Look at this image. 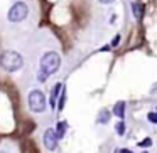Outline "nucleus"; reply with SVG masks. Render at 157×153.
Returning a JSON list of instances; mask_svg holds the SVG:
<instances>
[{
	"instance_id": "nucleus-1",
	"label": "nucleus",
	"mask_w": 157,
	"mask_h": 153,
	"mask_svg": "<svg viewBox=\"0 0 157 153\" xmlns=\"http://www.w3.org/2000/svg\"><path fill=\"white\" fill-rule=\"evenodd\" d=\"M39 66H41V69H39L37 78H39V81H46L48 76L54 74V72L59 69V66H61V56H59L58 52H54V51L46 52V54L41 57Z\"/></svg>"
},
{
	"instance_id": "nucleus-2",
	"label": "nucleus",
	"mask_w": 157,
	"mask_h": 153,
	"mask_svg": "<svg viewBox=\"0 0 157 153\" xmlns=\"http://www.w3.org/2000/svg\"><path fill=\"white\" fill-rule=\"evenodd\" d=\"M0 66L9 72H15L24 66V59L15 51H5L0 54Z\"/></svg>"
},
{
	"instance_id": "nucleus-3",
	"label": "nucleus",
	"mask_w": 157,
	"mask_h": 153,
	"mask_svg": "<svg viewBox=\"0 0 157 153\" xmlns=\"http://www.w3.org/2000/svg\"><path fill=\"white\" fill-rule=\"evenodd\" d=\"M29 108L34 113H42L46 111V96L39 89H32L29 93Z\"/></svg>"
},
{
	"instance_id": "nucleus-4",
	"label": "nucleus",
	"mask_w": 157,
	"mask_h": 153,
	"mask_svg": "<svg viewBox=\"0 0 157 153\" xmlns=\"http://www.w3.org/2000/svg\"><path fill=\"white\" fill-rule=\"evenodd\" d=\"M27 14H29L27 5H25L24 2H15V4L10 7V10H9L7 19L10 22H21V20H24V19L27 17Z\"/></svg>"
},
{
	"instance_id": "nucleus-5",
	"label": "nucleus",
	"mask_w": 157,
	"mask_h": 153,
	"mask_svg": "<svg viewBox=\"0 0 157 153\" xmlns=\"http://www.w3.org/2000/svg\"><path fill=\"white\" fill-rule=\"evenodd\" d=\"M58 135H56V129L48 128L44 131V136H42V141H44V146L49 150V151H54L58 148Z\"/></svg>"
},
{
	"instance_id": "nucleus-6",
	"label": "nucleus",
	"mask_w": 157,
	"mask_h": 153,
	"mask_svg": "<svg viewBox=\"0 0 157 153\" xmlns=\"http://www.w3.org/2000/svg\"><path fill=\"white\" fill-rule=\"evenodd\" d=\"M61 93H63V84L58 82V84L52 88V93H51V106L56 104V99H58V96H61Z\"/></svg>"
},
{
	"instance_id": "nucleus-7",
	"label": "nucleus",
	"mask_w": 157,
	"mask_h": 153,
	"mask_svg": "<svg viewBox=\"0 0 157 153\" xmlns=\"http://www.w3.org/2000/svg\"><path fill=\"white\" fill-rule=\"evenodd\" d=\"M113 115L118 116V118H123V116H125V101H118L113 106Z\"/></svg>"
},
{
	"instance_id": "nucleus-8",
	"label": "nucleus",
	"mask_w": 157,
	"mask_h": 153,
	"mask_svg": "<svg viewBox=\"0 0 157 153\" xmlns=\"http://www.w3.org/2000/svg\"><path fill=\"white\" fill-rule=\"evenodd\" d=\"M132 10H133V17H135L137 20H140V19H142V14H144V5L140 4V2H133Z\"/></svg>"
},
{
	"instance_id": "nucleus-9",
	"label": "nucleus",
	"mask_w": 157,
	"mask_h": 153,
	"mask_svg": "<svg viewBox=\"0 0 157 153\" xmlns=\"http://www.w3.org/2000/svg\"><path fill=\"white\" fill-rule=\"evenodd\" d=\"M110 111L108 109H101V111L98 113V123H101V125H106V123L110 121Z\"/></svg>"
},
{
	"instance_id": "nucleus-10",
	"label": "nucleus",
	"mask_w": 157,
	"mask_h": 153,
	"mask_svg": "<svg viewBox=\"0 0 157 153\" xmlns=\"http://www.w3.org/2000/svg\"><path fill=\"white\" fill-rule=\"evenodd\" d=\"M66 129H68V125H66V121H59L58 123V128H56V135H58V138H64V133Z\"/></svg>"
},
{
	"instance_id": "nucleus-11",
	"label": "nucleus",
	"mask_w": 157,
	"mask_h": 153,
	"mask_svg": "<svg viewBox=\"0 0 157 153\" xmlns=\"http://www.w3.org/2000/svg\"><path fill=\"white\" fill-rule=\"evenodd\" d=\"M64 103H66V89L63 88V93H61V96H59V104H58V111H61V109L64 108Z\"/></svg>"
},
{
	"instance_id": "nucleus-12",
	"label": "nucleus",
	"mask_w": 157,
	"mask_h": 153,
	"mask_svg": "<svg viewBox=\"0 0 157 153\" xmlns=\"http://www.w3.org/2000/svg\"><path fill=\"white\" fill-rule=\"evenodd\" d=\"M115 129H117V133H118V135H123V133H125V123L118 121V123H117V126H115Z\"/></svg>"
},
{
	"instance_id": "nucleus-13",
	"label": "nucleus",
	"mask_w": 157,
	"mask_h": 153,
	"mask_svg": "<svg viewBox=\"0 0 157 153\" xmlns=\"http://www.w3.org/2000/svg\"><path fill=\"white\" fill-rule=\"evenodd\" d=\"M147 118H149V121H150V123L157 125V113H149V115H147Z\"/></svg>"
},
{
	"instance_id": "nucleus-14",
	"label": "nucleus",
	"mask_w": 157,
	"mask_h": 153,
	"mask_svg": "<svg viewBox=\"0 0 157 153\" xmlns=\"http://www.w3.org/2000/svg\"><path fill=\"white\" fill-rule=\"evenodd\" d=\"M118 42H120V35H115V37H113V41H112V47H117V46H118Z\"/></svg>"
},
{
	"instance_id": "nucleus-15",
	"label": "nucleus",
	"mask_w": 157,
	"mask_h": 153,
	"mask_svg": "<svg viewBox=\"0 0 157 153\" xmlns=\"http://www.w3.org/2000/svg\"><path fill=\"white\" fill-rule=\"evenodd\" d=\"M150 143H152V140H149V138H147V140H144V141H140L139 145H140V146H144V148H145V146H149V145H150Z\"/></svg>"
},
{
	"instance_id": "nucleus-16",
	"label": "nucleus",
	"mask_w": 157,
	"mask_h": 153,
	"mask_svg": "<svg viewBox=\"0 0 157 153\" xmlns=\"http://www.w3.org/2000/svg\"><path fill=\"white\" fill-rule=\"evenodd\" d=\"M100 4H103V5H108V4H112L113 0H98Z\"/></svg>"
},
{
	"instance_id": "nucleus-17",
	"label": "nucleus",
	"mask_w": 157,
	"mask_h": 153,
	"mask_svg": "<svg viewBox=\"0 0 157 153\" xmlns=\"http://www.w3.org/2000/svg\"><path fill=\"white\" fill-rule=\"evenodd\" d=\"M122 153H132L130 150H122Z\"/></svg>"
},
{
	"instance_id": "nucleus-18",
	"label": "nucleus",
	"mask_w": 157,
	"mask_h": 153,
	"mask_svg": "<svg viewBox=\"0 0 157 153\" xmlns=\"http://www.w3.org/2000/svg\"><path fill=\"white\" fill-rule=\"evenodd\" d=\"M0 153H7V151H0Z\"/></svg>"
}]
</instances>
